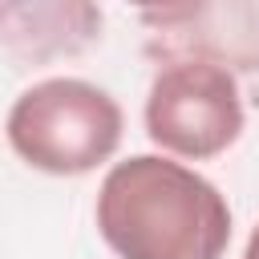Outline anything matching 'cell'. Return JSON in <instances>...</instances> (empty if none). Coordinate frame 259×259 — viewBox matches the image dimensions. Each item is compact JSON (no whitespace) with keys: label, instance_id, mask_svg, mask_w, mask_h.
Listing matches in <instances>:
<instances>
[{"label":"cell","instance_id":"8992f818","mask_svg":"<svg viewBox=\"0 0 259 259\" xmlns=\"http://www.w3.org/2000/svg\"><path fill=\"white\" fill-rule=\"evenodd\" d=\"M130 4H138V8H142V16H146V12H162V8H174L178 0H130Z\"/></svg>","mask_w":259,"mask_h":259},{"label":"cell","instance_id":"6da1fadb","mask_svg":"<svg viewBox=\"0 0 259 259\" xmlns=\"http://www.w3.org/2000/svg\"><path fill=\"white\" fill-rule=\"evenodd\" d=\"M97 231L117 259H223L231 206L190 166L134 154L101 178Z\"/></svg>","mask_w":259,"mask_h":259},{"label":"cell","instance_id":"277c9868","mask_svg":"<svg viewBox=\"0 0 259 259\" xmlns=\"http://www.w3.org/2000/svg\"><path fill=\"white\" fill-rule=\"evenodd\" d=\"M154 45L170 57H206L219 65L259 69V16L255 0H178L174 8L146 12Z\"/></svg>","mask_w":259,"mask_h":259},{"label":"cell","instance_id":"7a4b0ae2","mask_svg":"<svg viewBox=\"0 0 259 259\" xmlns=\"http://www.w3.org/2000/svg\"><path fill=\"white\" fill-rule=\"evenodd\" d=\"M121 105L81 77H45L24 89L4 121L20 162L45 174H89L121 146Z\"/></svg>","mask_w":259,"mask_h":259},{"label":"cell","instance_id":"3957f363","mask_svg":"<svg viewBox=\"0 0 259 259\" xmlns=\"http://www.w3.org/2000/svg\"><path fill=\"white\" fill-rule=\"evenodd\" d=\"M243 93L227 65L206 57H174L158 69L146 97V134L178 158H214L243 134Z\"/></svg>","mask_w":259,"mask_h":259},{"label":"cell","instance_id":"52a82bcc","mask_svg":"<svg viewBox=\"0 0 259 259\" xmlns=\"http://www.w3.org/2000/svg\"><path fill=\"white\" fill-rule=\"evenodd\" d=\"M243 259H259V227L251 231V239H247V251H243Z\"/></svg>","mask_w":259,"mask_h":259},{"label":"cell","instance_id":"5b68a950","mask_svg":"<svg viewBox=\"0 0 259 259\" xmlns=\"http://www.w3.org/2000/svg\"><path fill=\"white\" fill-rule=\"evenodd\" d=\"M101 28L93 0H0V45L20 57H57L85 49Z\"/></svg>","mask_w":259,"mask_h":259}]
</instances>
